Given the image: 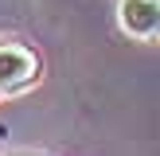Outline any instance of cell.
I'll return each mask as SVG.
<instances>
[{"label": "cell", "instance_id": "obj_1", "mask_svg": "<svg viewBox=\"0 0 160 156\" xmlns=\"http://www.w3.org/2000/svg\"><path fill=\"white\" fill-rule=\"evenodd\" d=\"M39 78V55L28 43L16 39H0V94L23 90Z\"/></svg>", "mask_w": 160, "mask_h": 156}, {"label": "cell", "instance_id": "obj_2", "mask_svg": "<svg viewBox=\"0 0 160 156\" xmlns=\"http://www.w3.org/2000/svg\"><path fill=\"white\" fill-rule=\"evenodd\" d=\"M121 31L133 39H156L160 35V0H121L117 4Z\"/></svg>", "mask_w": 160, "mask_h": 156}]
</instances>
